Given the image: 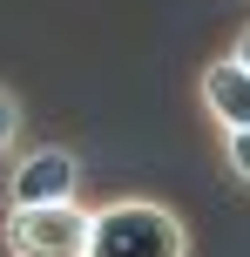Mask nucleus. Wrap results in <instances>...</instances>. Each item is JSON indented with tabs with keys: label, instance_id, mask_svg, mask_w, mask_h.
I'll use <instances>...</instances> for the list:
<instances>
[{
	"label": "nucleus",
	"instance_id": "1",
	"mask_svg": "<svg viewBox=\"0 0 250 257\" xmlns=\"http://www.w3.org/2000/svg\"><path fill=\"white\" fill-rule=\"evenodd\" d=\"M88 257H189V223L162 196H115L88 210Z\"/></svg>",
	"mask_w": 250,
	"mask_h": 257
},
{
	"label": "nucleus",
	"instance_id": "2",
	"mask_svg": "<svg viewBox=\"0 0 250 257\" xmlns=\"http://www.w3.org/2000/svg\"><path fill=\"white\" fill-rule=\"evenodd\" d=\"M7 257H88V203H14L0 217Z\"/></svg>",
	"mask_w": 250,
	"mask_h": 257
},
{
	"label": "nucleus",
	"instance_id": "3",
	"mask_svg": "<svg viewBox=\"0 0 250 257\" xmlns=\"http://www.w3.org/2000/svg\"><path fill=\"white\" fill-rule=\"evenodd\" d=\"M88 169L68 142H34L7 156V210L14 203H81Z\"/></svg>",
	"mask_w": 250,
	"mask_h": 257
},
{
	"label": "nucleus",
	"instance_id": "4",
	"mask_svg": "<svg viewBox=\"0 0 250 257\" xmlns=\"http://www.w3.org/2000/svg\"><path fill=\"white\" fill-rule=\"evenodd\" d=\"M196 102L216 128H250V75L230 54H216V61L196 68Z\"/></svg>",
	"mask_w": 250,
	"mask_h": 257
},
{
	"label": "nucleus",
	"instance_id": "5",
	"mask_svg": "<svg viewBox=\"0 0 250 257\" xmlns=\"http://www.w3.org/2000/svg\"><path fill=\"white\" fill-rule=\"evenodd\" d=\"M21 136H27V102H21L14 81H0V163L21 149Z\"/></svg>",
	"mask_w": 250,
	"mask_h": 257
},
{
	"label": "nucleus",
	"instance_id": "6",
	"mask_svg": "<svg viewBox=\"0 0 250 257\" xmlns=\"http://www.w3.org/2000/svg\"><path fill=\"white\" fill-rule=\"evenodd\" d=\"M216 149H223V169L237 190H250V128H216Z\"/></svg>",
	"mask_w": 250,
	"mask_h": 257
},
{
	"label": "nucleus",
	"instance_id": "7",
	"mask_svg": "<svg viewBox=\"0 0 250 257\" xmlns=\"http://www.w3.org/2000/svg\"><path fill=\"white\" fill-rule=\"evenodd\" d=\"M230 61H237V68H243V75H250V21L237 27V34H230Z\"/></svg>",
	"mask_w": 250,
	"mask_h": 257
}]
</instances>
